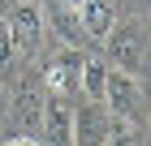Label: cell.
Wrapping results in <instances>:
<instances>
[{"mask_svg": "<svg viewBox=\"0 0 151 146\" xmlns=\"http://www.w3.org/2000/svg\"><path fill=\"white\" fill-rule=\"evenodd\" d=\"M0 146H39V142H30V137H13V142H0Z\"/></svg>", "mask_w": 151, "mask_h": 146, "instance_id": "cell-13", "label": "cell"}, {"mask_svg": "<svg viewBox=\"0 0 151 146\" xmlns=\"http://www.w3.org/2000/svg\"><path fill=\"white\" fill-rule=\"evenodd\" d=\"M82 69H86V56L78 47H60L56 56L47 60V69H43V86L52 95H60V99H69V95L82 90Z\"/></svg>", "mask_w": 151, "mask_h": 146, "instance_id": "cell-3", "label": "cell"}, {"mask_svg": "<svg viewBox=\"0 0 151 146\" xmlns=\"http://www.w3.org/2000/svg\"><path fill=\"white\" fill-rule=\"evenodd\" d=\"M104 86H108V65L104 60H86V69H82V95L91 103H104Z\"/></svg>", "mask_w": 151, "mask_h": 146, "instance_id": "cell-9", "label": "cell"}, {"mask_svg": "<svg viewBox=\"0 0 151 146\" xmlns=\"http://www.w3.org/2000/svg\"><path fill=\"white\" fill-rule=\"evenodd\" d=\"M17 60V43H13V30H9V17L0 13V69H9Z\"/></svg>", "mask_w": 151, "mask_h": 146, "instance_id": "cell-11", "label": "cell"}, {"mask_svg": "<svg viewBox=\"0 0 151 146\" xmlns=\"http://www.w3.org/2000/svg\"><path fill=\"white\" fill-rule=\"evenodd\" d=\"M47 146H73V108L60 95L43 99V125H39Z\"/></svg>", "mask_w": 151, "mask_h": 146, "instance_id": "cell-5", "label": "cell"}, {"mask_svg": "<svg viewBox=\"0 0 151 146\" xmlns=\"http://www.w3.org/2000/svg\"><path fill=\"white\" fill-rule=\"evenodd\" d=\"M52 26H56V34L65 39V47H78L82 39H86V30H82V22H78V13H69V9H52Z\"/></svg>", "mask_w": 151, "mask_h": 146, "instance_id": "cell-10", "label": "cell"}, {"mask_svg": "<svg viewBox=\"0 0 151 146\" xmlns=\"http://www.w3.org/2000/svg\"><path fill=\"white\" fill-rule=\"evenodd\" d=\"M9 17V30H13V43H17V52H35L39 39H43V13H39V4H30V0H22L13 13H4Z\"/></svg>", "mask_w": 151, "mask_h": 146, "instance_id": "cell-6", "label": "cell"}, {"mask_svg": "<svg viewBox=\"0 0 151 146\" xmlns=\"http://www.w3.org/2000/svg\"><path fill=\"white\" fill-rule=\"evenodd\" d=\"M104 52H108V69L138 78L142 69H147V56H142V26L138 22L112 26V30L104 34Z\"/></svg>", "mask_w": 151, "mask_h": 146, "instance_id": "cell-1", "label": "cell"}, {"mask_svg": "<svg viewBox=\"0 0 151 146\" xmlns=\"http://www.w3.org/2000/svg\"><path fill=\"white\" fill-rule=\"evenodd\" d=\"M78 22H82V30H86V39H99V43H104V34L116 26V13H112L108 0H86L78 9Z\"/></svg>", "mask_w": 151, "mask_h": 146, "instance_id": "cell-8", "label": "cell"}, {"mask_svg": "<svg viewBox=\"0 0 151 146\" xmlns=\"http://www.w3.org/2000/svg\"><path fill=\"white\" fill-rule=\"evenodd\" d=\"M56 4H60V9H69V13H78L82 4H86V0H56Z\"/></svg>", "mask_w": 151, "mask_h": 146, "instance_id": "cell-12", "label": "cell"}, {"mask_svg": "<svg viewBox=\"0 0 151 146\" xmlns=\"http://www.w3.org/2000/svg\"><path fill=\"white\" fill-rule=\"evenodd\" d=\"M13 120H17V129H26V133H39V125H43V95H39L30 82H26V86L17 90V99H13Z\"/></svg>", "mask_w": 151, "mask_h": 146, "instance_id": "cell-7", "label": "cell"}, {"mask_svg": "<svg viewBox=\"0 0 151 146\" xmlns=\"http://www.w3.org/2000/svg\"><path fill=\"white\" fill-rule=\"evenodd\" d=\"M104 108L116 116V120L138 125V120H142V86H138V78H129V73H116V69H108Z\"/></svg>", "mask_w": 151, "mask_h": 146, "instance_id": "cell-2", "label": "cell"}, {"mask_svg": "<svg viewBox=\"0 0 151 146\" xmlns=\"http://www.w3.org/2000/svg\"><path fill=\"white\" fill-rule=\"evenodd\" d=\"M116 129V116L108 112L104 103H86L73 116V146H104Z\"/></svg>", "mask_w": 151, "mask_h": 146, "instance_id": "cell-4", "label": "cell"}]
</instances>
